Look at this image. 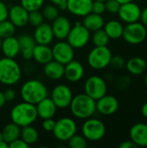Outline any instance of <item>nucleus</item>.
Instances as JSON below:
<instances>
[{"instance_id": "nucleus-36", "label": "nucleus", "mask_w": 147, "mask_h": 148, "mask_svg": "<svg viewBox=\"0 0 147 148\" xmlns=\"http://www.w3.org/2000/svg\"><path fill=\"white\" fill-rule=\"evenodd\" d=\"M44 17L42 16V13L40 10H33L29 12V18H28V23H29L33 27H36L43 23Z\"/></svg>"}, {"instance_id": "nucleus-44", "label": "nucleus", "mask_w": 147, "mask_h": 148, "mask_svg": "<svg viewBox=\"0 0 147 148\" xmlns=\"http://www.w3.org/2000/svg\"><path fill=\"white\" fill-rule=\"evenodd\" d=\"M3 96H4V99L6 101H12L15 100V98L16 96V92L12 88L5 89L3 92Z\"/></svg>"}, {"instance_id": "nucleus-20", "label": "nucleus", "mask_w": 147, "mask_h": 148, "mask_svg": "<svg viewBox=\"0 0 147 148\" xmlns=\"http://www.w3.org/2000/svg\"><path fill=\"white\" fill-rule=\"evenodd\" d=\"M33 37L36 44H50L55 38L51 25L46 23H42L40 25L36 26L34 31Z\"/></svg>"}, {"instance_id": "nucleus-13", "label": "nucleus", "mask_w": 147, "mask_h": 148, "mask_svg": "<svg viewBox=\"0 0 147 148\" xmlns=\"http://www.w3.org/2000/svg\"><path fill=\"white\" fill-rule=\"evenodd\" d=\"M141 8L133 1L122 3L118 11L120 19L125 23H132L139 22L141 15Z\"/></svg>"}, {"instance_id": "nucleus-31", "label": "nucleus", "mask_w": 147, "mask_h": 148, "mask_svg": "<svg viewBox=\"0 0 147 148\" xmlns=\"http://www.w3.org/2000/svg\"><path fill=\"white\" fill-rule=\"evenodd\" d=\"M109 41L110 38L108 37L103 28L93 32L92 42L94 46H107Z\"/></svg>"}, {"instance_id": "nucleus-18", "label": "nucleus", "mask_w": 147, "mask_h": 148, "mask_svg": "<svg viewBox=\"0 0 147 148\" xmlns=\"http://www.w3.org/2000/svg\"><path fill=\"white\" fill-rule=\"evenodd\" d=\"M52 30L54 36L58 40H65L72 28L69 19L63 16H58L52 21Z\"/></svg>"}, {"instance_id": "nucleus-22", "label": "nucleus", "mask_w": 147, "mask_h": 148, "mask_svg": "<svg viewBox=\"0 0 147 148\" xmlns=\"http://www.w3.org/2000/svg\"><path fill=\"white\" fill-rule=\"evenodd\" d=\"M32 59L42 65L48 63L49 62L53 60L52 48H50L49 45L36 44L33 49Z\"/></svg>"}, {"instance_id": "nucleus-41", "label": "nucleus", "mask_w": 147, "mask_h": 148, "mask_svg": "<svg viewBox=\"0 0 147 148\" xmlns=\"http://www.w3.org/2000/svg\"><path fill=\"white\" fill-rule=\"evenodd\" d=\"M55 125V121H54L53 118L44 119L42 123V127L46 132H52L54 130Z\"/></svg>"}, {"instance_id": "nucleus-43", "label": "nucleus", "mask_w": 147, "mask_h": 148, "mask_svg": "<svg viewBox=\"0 0 147 148\" xmlns=\"http://www.w3.org/2000/svg\"><path fill=\"white\" fill-rule=\"evenodd\" d=\"M9 147L10 148H27L29 147V145L24 142L21 138H18L16 140H15L14 141L10 142L9 144Z\"/></svg>"}, {"instance_id": "nucleus-29", "label": "nucleus", "mask_w": 147, "mask_h": 148, "mask_svg": "<svg viewBox=\"0 0 147 148\" xmlns=\"http://www.w3.org/2000/svg\"><path fill=\"white\" fill-rule=\"evenodd\" d=\"M20 133H21V127L13 122L7 124L3 127L2 132L3 136V140L7 142L8 145L10 142L14 141L15 140L20 138Z\"/></svg>"}, {"instance_id": "nucleus-8", "label": "nucleus", "mask_w": 147, "mask_h": 148, "mask_svg": "<svg viewBox=\"0 0 147 148\" xmlns=\"http://www.w3.org/2000/svg\"><path fill=\"white\" fill-rule=\"evenodd\" d=\"M90 34L91 32L81 22H76L72 26L66 40L74 49H81L88 43Z\"/></svg>"}, {"instance_id": "nucleus-51", "label": "nucleus", "mask_w": 147, "mask_h": 148, "mask_svg": "<svg viewBox=\"0 0 147 148\" xmlns=\"http://www.w3.org/2000/svg\"><path fill=\"white\" fill-rule=\"evenodd\" d=\"M116 1H118L120 4H122V3H128V2H131L133 0H116Z\"/></svg>"}, {"instance_id": "nucleus-40", "label": "nucleus", "mask_w": 147, "mask_h": 148, "mask_svg": "<svg viewBox=\"0 0 147 148\" xmlns=\"http://www.w3.org/2000/svg\"><path fill=\"white\" fill-rule=\"evenodd\" d=\"M105 11H106L105 2L94 0L93 4H92V12L95 13V14L102 15Z\"/></svg>"}, {"instance_id": "nucleus-48", "label": "nucleus", "mask_w": 147, "mask_h": 148, "mask_svg": "<svg viewBox=\"0 0 147 148\" xmlns=\"http://www.w3.org/2000/svg\"><path fill=\"white\" fill-rule=\"evenodd\" d=\"M140 112H141V114L147 119V101H146L143 105H142V107H141V109H140Z\"/></svg>"}, {"instance_id": "nucleus-21", "label": "nucleus", "mask_w": 147, "mask_h": 148, "mask_svg": "<svg viewBox=\"0 0 147 148\" xmlns=\"http://www.w3.org/2000/svg\"><path fill=\"white\" fill-rule=\"evenodd\" d=\"M36 112L38 117L41 119H48V118H53L57 111V108L51 98L46 97L41 101H39L36 105Z\"/></svg>"}, {"instance_id": "nucleus-34", "label": "nucleus", "mask_w": 147, "mask_h": 148, "mask_svg": "<svg viewBox=\"0 0 147 148\" xmlns=\"http://www.w3.org/2000/svg\"><path fill=\"white\" fill-rule=\"evenodd\" d=\"M68 146L72 148H86L88 147V140L83 135L74 134L68 140Z\"/></svg>"}, {"instance_id": "nucleus-35", "label": "nucleus", "mask_w": 147, "mask_h": 148, "mask_svg": "<svg viewBox=\"0 0 147 148\" xmlns=\"http://www.w3.org/2000/svg\"><path fill=\"white\" fill-rule=\"evenodd\" d=\"M43 3L44 0H21V5L29 12L41 10Z\"/></svg>"}, {"instance_id": "nucleus-27", "label": "nucleus", "mask_w": 147, "mask_h": 148, "mask_svg": "<svg viewBox=\"0 0 147 148\" xmlns=\"http://www.w3.org/2000/svg\"><path fill=\"white\" fill-rule=\"evenodd\" d=\"M81 23L90 32H94L95 30L102 29L104 27L105 21H104L102 15H99V14L90 12L89 14L83 16V20H82Z\"/></svg>"}, {"instance_id": "nucleus-9", "label": "nucleus", "mask_w": 147, "mask_h": 148, "mask_svg": "<svg viewBox=\"0 0 147 148\" xmlns=\"http://www.w3.org/2000/svg\"><path fill=\"white\" fill-rule=\"evenodd\" d=\"M77 125L75 121L69 117H63L55 121L53 135L60 141H68L74 134H76Z\"/></svg>"}, {"instance_id": "nucleus-25", "label": "nucleus", "mask_w": 147, "mask_h": 148, "mask_svg": "<svg viewBox=\"0 0 147 148\" xmlns=\"http://www.w3.org/2000/svg\"><path fill=\"white\" fill-rule=\"evenodd\" d=\"M1 50L5 57L15 58L20 53V45L18 39L14 36L3 39Z\"/></svg>"}, {"instance_id": "nucleus-14", "label": "nucleus", "mask_w": 147, "mask_h": 148, "mask_svg": "<svg viewBox=\"0 0 147 148\" xmlns=\"http://www.w3.org/2000/svg\"><path fill=\"white\" fill-rule=\"evenodd\" d=\"M120 107L118 99L110 95H105L96 101V111L105 116L113 115Z\"/></svg>"}, {"instance_id": "nucleus-47", "label": "nucleus", "mask_w": 147, "mask_h": 148, "mask_svg": "<svg viewBox=\"0 0 147 148\" xmlns=\"http://www.w3.org/2000/svg\"><path fill=\"white\" fill-rule=\"evenodd\" d=\"M139 20L147 28V7H146L144 10H141V15H140V19Z\"/></svg>"}, {"instance_id": "nucleus-33", "label": "nucleus", "mask_w": 147, "mask_h": 148, "mask_svg": "<svg viewBox=\"0 0 147 148\" xmlns=\"http://www.w3.org/2000/svg\"><path fill=\"white\" fill-rule=\"evenodd\" d=\"M42 13L44 19H47L48 21H54L59 16V9L56 5L51 3L44 6Z\"/></svg>"}, {"instance_id": "nucleus-52", "label": "nucleus", "mask_w": 147, "mask_h": 148, "mask_svg": "<svg viewBox=\"0 0 147 148\" xmlns=\"http://www.w3.org/2000/svg\"><path fill=\"white\" fill-rule=\"evenodd\" d=\"M145 84H146V86L147 88V74L146 75V76H145Z\"/></svg>"}, {"instance_id": "nucleus-50", "label": "nucleus", "mask_w": 147, "mask_h": 148, "mask_svg": "<svg viewBox=\"0 0 147 148\" xmlns=\"http://www.w3.org/2000/svg\"><path fill=\"white\" fill-rule=\"evenodd\" d=\"M9 145L4 140H0V148H8Z\"/></svg>"}, {"instance_id": "nucleus-28", "label": "nucleus", "mask_w": 147, "mask_h": 148, "mask_svg": "<svg viewBox=\"0 0 147 148\" xmlns=\"http://www.w3.org/2000/svg\"><path fill=\"white\" fill-rule=\"evenodd\" d=\"M104 30L112 40H118L122 37L124 26L118 20H110L104 24Z\"/></svg>"}, {"instance_id": "nucleus-19", "label": "nucleus", "mask_w": 147, "mask_h": 148, "mask_svg": "<svg viewBox=\"0 0 147 148\" xmlns=\"http://www.w3.org/2000/svg\"><path fill=\"white\" fill-rule=\"evenodd\" d=\"M8 18L16 28H22L28 23L29 11L21 4H16L9 9Z\"/></svg>"}, {"instance_id": "nucleus-17", "label": "nucleus", "mask_w": 147, "mask_h": 148, "mask_svg": "<svg viewBox=\"0 0 147 148\" xmlns=\"http://www.w3.org/2000/svg\"><path fill=\"white\" fill-rule=\"evenodd\" d=\"M130 140L138 147H147V124L139 122L132 126L129 131Z\"/></svg>"}, {"instance_id": "nucleus-11", "label": "nucleus", "mask_w": 147, "mask_h": 148, "mask_svg": "<svg viewBox=\"0 0 147 148\" xmlns=\"http://www.w3.org/2000/svg\"><path fill=\"white\" fill-rule=\"evenodd\" d=\"M73 92L70 88L65 84L56 85L51 91L50 98L55 104L57 108L64 109L69 107L72 99Z\"/></svg>"}, {"instance_id": "nucleus-46", "label": "nucleus", "mask_w": 147, "mask_h": 148, "mask_svg": "<svg viewBox=\"0 0 147 148\" xmlns=\"http://www.w3.org/2000/svg\"><path fill=\"white\" fill-rule=\"evenodd\" d=\"M120 148H138L136 144H134L131 140H125L121 142L119 146Z\"/></svg>"}, {"instance_id": "nucleus-49", "label": "nucleus", "mask_w": 147, "mask_h": 148, "mask_svg": "<svg viewBox=\"0 0 147 148\" xmlns=\"http://www.w3.org/2000/svg\"><path fill=\"white\" fill-rule=\"evenodd\" d=\"M5 102H6V101H5V99H4L3 94L2 91H0V108H2L4 106Z\"/></svg>"}, {"instance_id": "nucleus-24", "label": "nucleus", "mask_w": 147, "mask_h": 148, "mask_svg": "<svg viewBox=\"0 0 147 148\" xmlns=\"http://www.w3.org/2000/svg\"><path fill=\"white\" fill-rule=\"evenodd\" d=\"M43 73L50 80L57 81L64 77V65L55 60H52L44 64Z\"/></svg>"}, {"instance_id": "nucleus-37", "label": "nucleus", "mask_w": 147, "mask_h": 148, "mask_svg": "<svg viewBox=\"0 0 147 148\" xmlns=\"http://www.w3.org/2000/svg\"><path fill=\"white\" fill-rule=\"evenodd\" d=\"M109 66H111L114 69H122L126 66V60L121 56H113Z\"/></svg>"}, {"instance_id": "nucleus-2", "label": "nucleus", "mask_w": 147, "mask_h": 148, "mask_svg": "<svg viewBox=\"0 0 147 148\" xmlns=\"http://www.w3.org/2000/svg\"><path fill=\"white\" fill-rule=\"evenodd\" d=\"M37 117L36 105L24 101L15 105L10 111L11 121L20 127L32 125L36 121Z\"/></svg>"}, {"instance_id": "nucleus-1", "label": "nucleus", "mask_w": 147, "mask_h": 148, "mask_svg": "<svg viewBox=\"0 0 147 148\" xmlns=\"http://www.w3.org/2000/svg\"><path fill=\"white\" fill-rule=\"evenodd\" d=\"M72 114L81 120L92 117L96 112V101L87 94H79L73 97L69 105Z\"/></svg>"}, {"instance_id": "nucleus-45", "label": "nucleus", "mask_w": 147, "mask_h": 148, "mask_svg": "<svg viewBox=\"0 0 147 148\" xmlns=\"http://www.w3.org/2000/svg\"><path fill=\"white\" fill-rule=\"evenodd\" d=\"M53 4L56 5L58 7L59 10H67V0H49Z\"/></svg>"}, {"instance_id": "nucleus-53", "label": "nucleus", "mask_w": 147, "mask_h": 148, "mask_svg": "<svg viewBox=\"0 0 147 148\" xmlns=\"http://www.w3.org/2000/svg\"><path fill=\"white\" fill-rule=\"evenodd\" d=\"M0 140H3V136L2 133H0Z\"/></svg>"}, {"instance_id": "nucleus-10", "label": "nucleus", "mask_w": 147, "mask_h": 148, "mask_svg": "<svg viewBox=\"0 0 147 148\" xmlns=\"http://www.w3.org/2000/svg\"><path fill=\"white\" fill-rule=\"evenodd\" d=\"M84 91L88 96L97 101L107 93V85L101 76L92 75L88 77L84 84Z\"/></svg>"}, {"instance_id": "nucleus-5", "label": "nucleus", "mask_w": 147, "mask_h": 148, "mask_svg": "<svg viewBox=\"0 0 147 148\" xmlns=\"http://www.w3.org/2000/svg\"><path fill=\"white\" fill-rule=\"evenodd\" d=\"M112 56V51L107 46H94L88 53V64L93 69L101 70L109 66Z\"/></svg>"}, {"instance_id": "nucleus-42", "label": "nucleus", "mask_w": 147, "mask_h": 148, "mask_svg": "<svg viewBox=\"0 0 147 148\" xmlns=\"http://www.w3.org/2000/svg\"><path fill=\"white\" fill-rule=\"evenodd\" d=\"M8 15H9V9L7 5L0 1V22L8 19Z\"/></svg>"}, {"instance_id": "nucleus-30", "label": "nucleus", "mask_w": 147, "mask_h": 148, "mask_svg": "<svg viewBox=\"0 0 147 148\" xmlns=\"http://www.w3.org/2000/svg\"><path fill=\"white\" fill-rule=\"evenodd\" d=\"M20 138L29 146V145L35 144L38 140L39 134H38L37 130L34 127H32L31 125H29V126L21 127Z\"/></svg>"}, {"instance_id": "nucleus-26", "label": "nucleus", "mask_w": 147, "mask_h": 148, "mask_svg": "<svg viewBox=\"0 0 147 148\" xmlns=\"http://www.w3.org/2000/svg\"><path fill=\"white\" fill-rule=\"evenodd\" d=\"M125 68L131 75H140L146 70L147 62L140 56H133L126 62Z\"/></svg>"}, {"instance_id": "nucleus-38", "label": "nucleus", "mask_w": 147, "mask_h": 148, "mask_svg": "<svg viewBox=\"0 0 147 148\" xmlns=\"http://www.w3.org/2000/svg\"><path fill=\"white\" fill-rule=\"evenodd\" d=\"M131 78L128 75H121L118 77L115 81V87L118 89L123 90L127 88L131 85Z\"/></svg>"}, {"instance_id": "nucleus-16", "label": "nucleus", "mask_w": 147, "mask_h": 148, "mask_svg": "<svg viewBox=\"0 0 147 148\" xmlns=\"http://www.w3.org/2000/svg\"><path fill=\"white\" fill-rule=\"evenodd\" d=\"M84 67L79 61L72 60L64 65V77L70 82H80L84 75Z\"/></svg>"}, {"instance_id": "nucleus-55", "label": "nucleus", "mask_w": 147, "mask_h": 148, "mask_svg": "<svg viewBox=\"0 0 147 148\" xmlns=\"http://www.w3.org/2000/svg\"><path fill=\"white\" fill-rule=\"evenodd\" d=\"M97 1H103V2H105L106 0H97Z\"/></svg>"}, {"instance_id": "nucleus-6", "label": "nucleus", "mask_w": 147, "mask_h": 148, "mask_svg": "<svg viewBox=\"0 0 147 148\" xmlns=\"http://www.w3.org/2000/svg\"><path fill=\"white\" fill-rule=\"evenodd\" d=\"M81 134L88 141H99L106 134V126L101 121L90 117L82 124Z\"/></svg>"}, {"instance_id": "nucleus-54", "label": "nucleus", "mask_w": 147, "mask_h": 148, "mask_svg": "<svg viewBox=\"0 0 147 148\" xmlns=\"http://www.w3.org/2000/svg\"><path fill=\"white\" fill-rule=\"evenodd\" d=\"M2 42H3V39L0 37V49H1V46H2Z\"/></svg>"}, {"instance_id": "nucleus-39", "label": "nucleus", "mask_w": 147, "mask_h": 148, "mask_svg": "<svg viewBox=\"0 0 147 148\" xmlns=\"http://www.w3.org/2000/svg\"><path fill=\"white\" fill-rule=\"evenodd\" d=\"M105 7H106V11L111 14H117L120 7V3L116 0H106Z\"/></svg>"}, {"instance_id": "nucleus-32", "label": "nucleus", "mask_w": 147, "mask_h": 148, "mask_svg": "<svg viewBox=\"0 0 147 148\" xmlns=\"http://www.w3.org/2000/svg\"><path fill=\"white\" fill-rule=\"evenodd\" d=\"M16 26L8 19L0 22V37L2 39L14 36Z\"/></svg>"}, {"instance_id": "nucleus-12", "label": "nucleus", "mask_w": 147, "mask_h": 148, "mask_svg": "<svg viewBox=\"0 0 147 148\" xmlns=\"http://www.w3.org/2000/svg\"><path fill=\"white\" fill-rule=\"evenodd\" d=\"M75 49L64 40H60L52 48L53 59L65 65L75 58Z\"/></svg>"}, {"instance_id": "nucleus-23", "label": "nucleus", "mask_w": 147, "mask_h": 148, "mask_svg": "<svg viewBox=\"0 0 147 148\" xmlns=\"http://www.w3.org/2000/svg\"><path fill=\"white\" fill-rule=\"evenodd\" d=\"M17 39L20 45V53L23 58L25 60L32 59L33 49L36 44L34 37L28 34H23L19 36Z\"/></svg>"}, {"instance_id": "nucleus-7", "label": "nucleus", "mask_w": 147, "mask_h": 148, "mask_svg": "<svg viewBox=\"0 0 147 148\" xmlns=\"http://www.w3.org/2000/svg\"><path fill=\"white\" fill-rule=\"evenodd\" d=\"M124 40L131 45H139L146 41L147 38L146 27L139 22L126 23L124 26V30L122 34Z\"/></svg>"}, {"instance_id": "nucleus-3", "label": "nucleus", "mask_w": 147, "mask_h": 148, "mask_svg": "<svg viewBox=\"0 0 147 148\" xmlns=\"http://www.w3.org/2000/svg\"><path fill=\"white\" fill-rule=\"evenodd\" d=\"M20 94L23 101L36 105L39 101L48 97L49 91L42 82L32 79L26 81L22 85Z\"/></svg>"}, {"instance_id": "nucleus-15", "label": "nucleus", "mask_w": 147, "mask_h": 148, "mask_svg": "<svg viewBox=\"0 0 147 148\" xmlns=\"http://www.w3.org/2000/svg\"><path fill=\"white\" fill-rule=\"evenodd\" d=\"M94 0H67V10L76 16H85L92 12Z\"/></svg>"}, {"instance_id": "nucleus-4", "label": "nucleus", "mask_w": 147, "mask_h": 148, "mask_svg": "<svg viewBox=\"0 0 147 148\" xmlns=\"http://www.w3.org/2000/svg\"><path fill=\"white\" fill-rule=\"evenodd\" d=\"M22 77V69L14 58L0 59V83L6 86L16 84Z\"/></svg>"}]
</instances>
